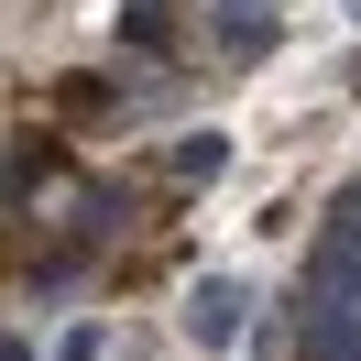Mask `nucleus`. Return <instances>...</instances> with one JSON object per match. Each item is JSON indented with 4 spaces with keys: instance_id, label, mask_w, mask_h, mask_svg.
Here are the masks:
<instances>
[{
    "instance_id": "1",
    "label": "nucleus",
    "mask_w": 361,
    "mask_h": 361,
    "mask_svg": "<svg viewBox=\"0 0 361 361\" xmlns=\"http://www.w3.org/2000/svg\"><path fill=\"white\" fill-rule=\"evenodd\" d=\"M241 307H252L241 285H197V295H186V339H197V350H219V339H241Z\"/></svg>"
}]
</instances>
